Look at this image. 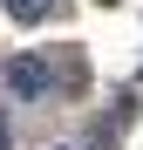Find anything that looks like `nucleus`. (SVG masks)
Masks as SVG:
<instances>
[{"mask_svg": "<svg viewBox=\"0 0 143 150\" xmlns=\"http://www.w3.org/2000/svg\"><path fill=\"white\" fill-rule=\"evenodd\" d=\"M0 150H7V123H0Z\"/></svg>", "mask_w": 143, "mask_h": 150, "instance_id": "nucleus-3", "label": "nucleus"}, {"mask_svg": "<svg viewBox=\"0 0 143 150\" xmlns=\"http://www.w3.org/2000/svg\"><path fill=\"white\" fill-rule=\"evenodd\" d=\"M0 7H7V21H20V28H34V21H48L61 7V0H0Z\"/></svg>", "mask_w": 143, "mask_h": 150, "instance_id": "nucleus-2", "label": "nucleus"}, {"mask_svg": "<svg viewBox=\"0 0 143 150\" xmlns=\"http://www.w3.org/2000/svg\"><path fill=\"white\" fill-rule=\"evenodd\" d=\"M68 150H82V143H68Z\"/></svg>", "mask_w": 143, "mask_h": 150, "instance_id": "nucleus-4", "label": "nucleus"}, {"mask_svg": "<svg viewBox=\"0 0 143 150\" xmlns=\"http://www.w3.org/2000/svg\"><path fill=\"white\" fill-rule=\"evenodd\" d=\"M7 89H14V96H27V103H34V96H48V89H55L48 55H14V62H7Z\"/></svg>", "mask_w": 143, "mask_h": 150, "instance_id": "nucleus-1", "label": "nucleus"}]
</instances>
